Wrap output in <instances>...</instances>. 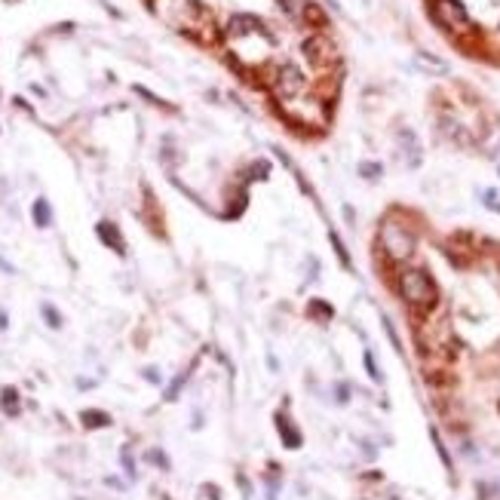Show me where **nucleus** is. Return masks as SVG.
Here are the masks:
<instances>
[{
	"label": "nucleus",
	"instance_id": "obj_1",
	"mask_svg": "<svg viewBox=\"0 0 500 500\" xmlns=\"http://www.w3.org/2000/svg\"><path fill=\"white\" fill-rule=\"evenodd\" d=\"M399 295H402V301L408 304V307H415V310H433V304H436V282L430 280L423 270H415V267H408V270H402L399 274Z\"/></svg>",
	"mask_w": 500,
	"mask_h": 500
},
{
	"label": "nucleus",
	"instance_id": "obj_2",
	"mask_svg": "<svg viewBox=\"0 0 500 500\" xmlns=\"http://www.w3.org/2000/svg\"><path fill=\"white\" fill-rule=\"evenodd\" d=\"M381 246L393 261H402V258H408L411 252H415V237H411V231H405L399 224H384L381 227Z\"/></svg>",
	"mask_w": 500,
	"mask_h": 500
},
{
	"label": "nucleus",
	"instance_id": "obj_3",
	"mask_svg": "<svg viewBox=\"0 0 500 500\" xmlns=\"http://www.w3.org/2000/svg\"><path fill=\"white\" fill-rule=\"evenodd\" d=\"M436 18H439L442 28L454 31V34H464V31L473 28L470 12L460 0H436Z\"/></svg>",
	"mask_w": 500,
	"mask_h": 500
},
{
	"label": "nucleus",
	"instance_id": "obj_4",
	"mask_svg": "<svg viewBox=\"0 0 500 500\" xmlns=\"http://www.w3.org/2000/svg\"><path fill=\"white\" fill-rule=\"evenodd\" d=\"M270 86H274V92L282 101H289L292 96H298V92L304 90V74L295 65H280L274 71V77H270Z\"/></svg>",
	"mask_w": 500,
	"mask_h": 500
},
{
	"label": "nucleus",
	"instance_id": "obj_5",
	"mask_svg": "<svg viewBox=\"0 0 500 500\" xmlns=\"http://www.w3.org/2000/svg\"><path fill=\"white\" fill-rule=\"evenodd\" d=\"M304 53H307V59L313 62V65H328V62H334V47L319 34L304 40Z\"/></svg>",
	"mask_w": 500,
	"mask_h": 500
},
{
	"label": "nucleus",
	"instance_id": "obj_6",
	"mask_svg": "<svg viewBox=\"0 0 500 500\" xmlns=\"http://www.w3.org/2000/svg\"><path fill=\"white\" fill-rule=\"evenodd\" d=\"M231 34L233 37H249V34H267V28H264L261 18L255 16H237L231 22Z\"/></svg>",
	"mask_w": 500,
	"mask_h": 500
},
{
	"label": "nucleus",
	"instance_id": "obj_7",
	"mask_svg": "<svg viewBox=\"0 0 500 500\" xmlns=\"http://www.w3.org/2000/svg\"><path fill=\"white\" fill-rule=\"evenodd\" d=\"M98 237H101V243H107L114 252H120V255H123V252H126V243H123V237H120V233H117V227H114V224H107V221H101V224H98Z\"/></svg>",
	"mask_w": 500,
	"mask_h": 500
},
{
	"label": "nucleus",
	"instance_id": "obj_8",
	"mask_svg": "<svg viewBox=\"0 0 500 500\" xmlns=\"http://www.w3.org/2000/svg\"><path fill=\"white\" fill-rule=\"evenodd\" d=\"M276 423H280V436H282V442H286L289 448H301V433L292 427V421H286V417H276Z\"/></svg>",
	"mask_w": 500,
	"mask_h": 500
},
{
	"label": "nucleus",
	"instance_id": "obj_9",
	"mask_svg": "<svg viewBox=\"0 0 500 500\" xmlns=\"http://www.w3.org/2000/svg\"><path fill=\"white\" fill-rule=\"evenodd\" d=\"M34 221H37V227H47L49 221H53V212H49V202L47 200H37L34 202Z\"/></svg>",
	"mask_w": 500,
	"mask_h": 500
},
{
	"label": "nucleus",
	"instance_id": "obj_10",
	"mask_svg": "<svg viewBox=\"0 0 500 500\" xmlns=\"http://www.w3.org/2000/svg\"><path fill=\"white\" fill-rule=\"evenodd\" d=\"M83 423L86 427H107L111 417H107L105 411H83Z\"/></svg>",
	"mask_w": 500,
	"mask_h": 500
},
{
	"label": "nucleus",
	"instance_id": "obj_11",
	"mask_svg": "<svg viewBox=\"0 0 500 500\" xmlns=\"http://www.w3.org/2000/svg\"><path fill=\"white\" fill-rule=\"evenodd\" d=\"M16 399H18L16 390H3V411H6V415H16V411H18Z\"/></svg>",
	"mask_w": 500,
	"mask_h": 500
},
{
	"label": "nucleus",
	"instance_id": "obj_12",
	"mask_svg": "<svg viewBox=\"0 0 500 500\" xmlns=\"http://www.w3.org/2000/svg\"><path fill=\"white\" fill-rule=\"evenodd\" d=\"M43 316H47V322H49V326H53V328H59V326H62V316L55 313V310L49 307V304H47V307H43Z\"/></svg>",
	"mask_w": 500,
	"mask_h": 500
},
{
	"label": "nucleus",
	"instance_id": "obj_13",
	"mask_svg": "<svg viewBox=\"0 0 500 500\" xmlns=\"http://www.w3.org/2000/svg\"><path fill=\"white\" fill-rule=\"evenodd\" d=\"M332 246H334V252H338V255H341V261H344V267H350V258H347L344 246H341V239L334 237V233H332Z\"/></svg>",
	"mask_w": 500,
	"mask_h": 500
},
{
	"label": "nucleus",
	"instance_id": "obj_14",
	"mask_svg": "<svg viewBox=\"0 0 500 500\" xmlns=\"http://www.w3.org/2000/svg\"><path fill=\"white\" fill-rule=\"evenodd\" d=\"M310 310H313V313H319V316H332V307H326L322 301H310Z\"/></svg>",
	"mask_w": 500,
	"mask_h": 500
},
{
	"label": "nucleus",
	"instance_id": "obj_15",
	"mask_svg": "<svg viewBox=\"0 0 500 500\" xmlns=\"http://www.w3.org/2000/svg\"><path fill=\"white\" fill-rule=\"evenodd\" d=\"M365 369L371 371V378H375V381H381V375H378V369H375V359H371V353H365Z\"/></svg>",
	"mask_w": 500,
	"mask_h": 500
},
{
	"label": "nucleus",
	"instance_id": "obj_16",
	"mask_svg": "<svg viewBox=\"0 0 500 500\" xmlns=\"http://www.w3.org/2000/svg\"><path fill=\"white\" fill-rule=\"evenodd\" d=\"M148 460H150V464H160V466H169V464H166V458H163V454H157V451H150V454H148Z\"/></svg>",
	"mask_w": 500,
	"mask_h": 500
},
{
	"label": "nucleus",
	"instance_id": "obj_17",
	"mask_svg": "<svg viewBox=\"0 0 500 500\" xmlns=\"http://www.w3.org/2000/svg\"><path fill=\"white\" fill-rule=\"evenodd\" d=\"M144 378H148V381H160V375H157L154 369H148V371H144Z\"/></svg>",
	"mask_w": 500,
	"mask_h": 500
},
{
	"label": "nucleus",
	"instance_id": "obj_18",
	"mask_svg": "<svg viewBox=\"0 0 500 500\" xmlns=\"http://www.w3.org/2000/svg\"><path fill=\"white\" fill-rule=\"evenodd\" d=\"M0 328H6V316L3 313H0Z\"/></svg>",
	"mask_w": 500,
	"mask_h": 500
}]
</instances>
